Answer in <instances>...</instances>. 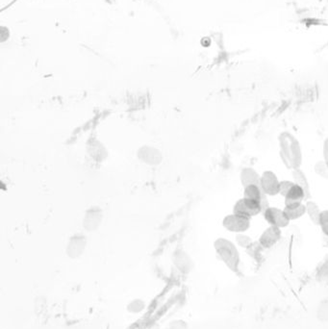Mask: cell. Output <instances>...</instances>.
Segmentation results:
<instances>
[{
	"mask_svg": "<svg viewBox=\"0 0 328 329\" xmlns=\"http://www.w3.org/2000/svg\"><path fill=\"white\" fill-rule=\"evenodd\" d=\"M292 176L294 179V182L298 185L300 188L303 189V191L305 192V199H309L311 198V188H310V184L308 182L307 176L303 170H301L300 168H297L294 169L292 172Z\"/></svg>",
	"mask_w": 328,
	"mask_h": 329,
	"instance_id": "14",
	"label": "cell"
},
{
	"mask_svg": "<svg viewBox=\"0 0 328 329\" xmlns=\"http://www.w3.org/2000/svg\"><path fill=\"white\" fill-rule=\"evenodd\" d=\"M295 185L294 181H290V180H282L280 181L279 184V195L282 196L284 198H286L287 193L289 192L291 188Z\"/></svg>",
	"mask_w": 328,
	"mask_h": 329,
	"instance_id": "23",
	"label": "cell"
},
{
	"mask_svg": "<svg viewBox=\"0 0 328 329\" xmlns=\"http://www.w3.org/2000/svg\"><path fill=\"white\" fill-rule=\"evenodd\" d=\"M285 199L295 200V201H298V202H302L305 199V192H304L302 188H300L298 185L295 183V185L291 188L289 192L287 193Z\"/></svg>",
	"mask_w": 328,
	"mask_h": 329,
	"instance_id": "18",
	"label": "cell"
},
{
	"mask_svg": "<svg viewBox=\"0 0 328 329\" xmlns=\"http://www.w3.org/2000/svg\"><path fill=\"white\" fill-rule=\"evenodd\" d=\"M137 158L146 166L157 167L163 161V153L155 146L144 145L138 148Z\"/></svg>",
	"mask_w": 328,
	"mask_h": 329,
	"instance_id": "3",
	"label": "cell"
},
{
	"mask_svg": "<svg viewBox=\"0 0 328 329\" xmlns=\"http://www.w3.org/2000/svg\"><path fill=\"white\" fill-rule=\"evenodd\" d=\"M264 191H262L261 187L257 185H249L244 188V199H250L253 201L260 202L262 196Z\"/></svg>",
	"mask_w": 328,
	"mask_h": 329,
	"instance_id": "16",
	"label": "cell"
},
{
	"mask_svg": "<svg viewBox=\"0 0 328 329\" xmlns=\"http://www.w3.org/2000/svg\"><path fill=\"white\" fill-rule=\"evenodd\" d=\"M186 323L182 321H175L170 323L169 329H185Z\"/></svg>",
	"mask_w": 328,
	"mask_h": 329,
	"instance_id": "25",
	"label": "cell"
},
{
	"mask_svg": "<svg viewBox=\"0 0 328 329\" xmlns=\"http://www.w3.org/2000/svg\"><path fill=\"white\" fill-rule=\"evenodd\" d=\"M214 248L224 265L233 273H239L241 258L236 245L226 238H218L214 243Z\"/></svg>",
	"mask_w": 328,
	"mask_h": 329,
	"instance_id": "2",
	"label": "cell"
},
{
	"mask_svg": "<svg viewBox=\"0 0 328 329\" xmlns=\"http://www.w3.org/2000/svg\"><path fill=\"white\" fill-rule=\"evenodd\" d=\"M103 211L99 206L90 207L84 215L83 218V227L86 231L93 232L100 228L103 222Z\"/></svg>",
	"mask_w": 328,
	"mask_h": 329,
	"instance_id": "7",
	"label": "cell"
},
{
	"mask_svg": "<svg viewBox=\"0 0 328 329\" xmlns=\"http://www.w3.org/2000/svg\"><path fill=\"white\" fill-rule=\"evenodd\" d=\"M263 214L266 222H268L271 225L279 228H284L288 226L291 222L287 215L285 214L284 210H281L277 207H268Z\"/></svg>",
	"mask_w": 328,
	"mask_h": 329,
	"instance_id": "9",
	"label": "cell"
},
{
	"mask_svg": "<svg viewBox=\"0 0 328 329\" xmlns=\"http://www.w3.org/2000/svg\"><path fill=\"white\" fill-rule=\"evenodd\" d=\"M326 238H327V243H326V244H327V246H328V237H326Z\"/></svg>",
	"mask_w": 328,
	"mask_h": 329,
	"instance_id": "27",
	"label": "cell"
},
{
	"mask_svg": "<svg viewBox=\"0 0 328 329\" xmlns=\"http://www.w3.org/2000/svg\"><path fill=\"white\" fill-rule=\"evenodd\" d=\"M88 245V239L83 234H74L69 238L66 247V253L70 259H78L85 253Z\"/></svg>",
	"mask_w": 328,
	"mask_h": 329,
	"instance_id": "6",
	"label": "cell"
},
{
	"mask_svg": "<svg viewBox=\"0 0 328 329\" xmlns=\"http://www.w3.org/2000/svg\"><path fill=\"white\" fill-rule=\"evenodd\" d=\"M322 153H323V160L327 164L328 166V138L325 139L323 142Z\"/></svg>",
	"mask_w": 328,
	"mask_h": 329,
	"instance_id": "26",
	"label": "cell"
},
{
	"mask_svg": "<svg viewBox=\"0 0 328 329\" xmlns=\"http://www.w3.org/2000/svg\"><path fill=\"white\" fill-rule=\"evenodd\" d=\"M233 213L252 219V217L262 213V208L260 202L242 198L237 200L233 207Z\"/></svg>",
	"mask_w": 328,
	"mask_h": 329,
	"instance_id": "5",
	"label": "cell"
},
{
	"mask_svg": "<svg viewBox=\"0 0 328 329\" xmlns=\"http://www.w3.org/2000/svg\"><path fill=\"white\" fill-rule=\"evenodd\" d=\"M10 29L8 28L7 26L1 25L0 26V43H5L7 42L9 38H10Z\"/></svg>",
	"mask_w": 328,
	"mask_h": 329,
	"instance_id": "24",
	"label": "cell"
},
{
	"mask_svg": "<svg viewBox=\"0 0 328 329\" xmlns=\"http://www.w3.org/2000/svg\"><path fill=\"white\" fill-rule=\"evenodd\" d=\"M145 308V302L142 299H133L127 304V311L130 314L137 315L142 313Z\"/></svg>",
	"mask_w": 328,
	"mask_h": 329,
	"instance_id": "19",
	"label": "cell"
},
{
	"mask_svg": "<svg viewBox=\"0 0 328 329\" xmlns=\"http://www.w3.org/2000/svg\"><path fill=\"white\" fill-rule=\"evenodd\" d=\"M314 170L317 176L328 180V166L324 160L317 162L314 166Z\"/></svg>",
	"mask_w": 328,
	"mask_h": 329,
	"instance_id": "20",
	"label": "cell"
},
{
	"mask_svg": "<svg viewBox=\"0 0 328 329\" xmlns=\"http://www.w3.org/2000/svg\"><path fill=\"white\" fill-rule=\"evenodd\" d=\"M279 184L280 181L274 171L265 170L262 173L260 187L267 196L275 197L279 195Z\"/></svg>",
	"mask_w": 328,
	"mask_h": 329,
	"instance_id": "8",
	"label": "cell"
},
{
	"mask_svg": "<svg viewBox=\"0 0 328 329\" xmlns=\"http://www.w3.org/2000/svg\"><path fill=\"white\" fill-rule=\"evenodd\" d=\"M279 154L284 165L289 169L300 168L302 164V150L301 146L292 133L283 131L278 136Z\"/></svg>",
	"mask_w": 328,
	"mask_h": 329,
	"instance_id": "1",
	"label": "cell"
},
{
	"mask_svg": "<svg viewBox=\"0 0 328 329\" xmlns=\"http://www.w3.org/2000/svg\"><path fill=\"white\" fill-rule=\"evenodd\" d=\"M305 206L306 214L308 215L310 221L313 222L314 224L319 225L321 213L320 206L313 200H308L305 203Z\"/></svg>",
	"mask_w": 328,
	"mask_h": 329,
	"instance_id": "15",
	"label": "cell"
},
{
	"mask_svg": "<svg viewBox=\"0 0 328 329\" xmlns=\"http://www.w3.org/2000/svg\"><path fill=\"white\" fill-rule=\"evenodd\" d=\"M319 226L321 227V231L324 234V236L328 237V210L321 211Z\"/></svg>",
	"mask_w": 328,
	"mask_h": 329,
	"instance_id": "22",
	"label": "cell"
},
{
	"mask_svg": "<svg viewBox=\"0 0 328 329\" xmlns=\"http://www.w3.org/2000/svg\"><path fill=\"white\" fill-rule=\"evenodd\" d=\"M87 153L92 158V160L102 163L105 161L109 156L107 148L97 138H91L86 145Z\"/></svg>",
	"mask_w": 328,
	"mask_h": 329,
	"instance_id": "10",
	"label": "cell"
},
{
	"mask_svg": "<svg viewBox=\"0 0 328 329\" xmlns=\"http://www.w3.org/2000/svg\"><path fill=\"white\" fill-rule=\"evenodd\" d=\"M281 228L274 225L268 226L263 231L259 238V244L263 248H269L276 245L281 239Z\"/></svg>",
	"mask_w": 328,
	"mask_h": 329,
	"instance_id": "11",
	"label": "cell"
},
{
	"mask_svg": "<svg viewBox=\"0 0 328 329\" xmlns=\"http://www.w3.org/2000/svg\"><path fill=\"white\" fill-rule=\"evenodd\" d=\"M172 262L176 268L182 274H189L194 268V263L191 257L182 249H176L172 254Z\"/></svg>",
	"mask_w": 328,
	"mask_h": 329,
	"instance_id": "12",
	"label": "cell"
},
{
	"mask_svg": "<svg viewBox=\"0 0 328 329\" xmlns=\"http://www.w3.org/2000/svg\"><path fill=\"white\" fill-rule=\"evenodd\" d=\"M222 225L233 233H244L250 227V219L237 214L227 215L222 221Z\"/></svg>",
	"mask_w": 328,
	"mask_h": 329,
	"instance_id": "4",
	"label": "cell"
},
{
	"mask_svg": "<svg viewBox=\"0 0 328 329\" xmlns=\"http://www.w3.org/2000/svg\"><path fill=\"white\" fill-rule=\"evenodd\" d=\"M283 210L290 221L298 220L306 214V206L303 203L299 204L298 206L292 207V208L285 207Z\"/></svg>",
	"mask_w": 328,
	"mask_h": 329,
	"instance_id": "17",
	"label": "cell"
},
{
	"mask_svg": "<svg viewBox=\"0 0 328 329\" xmlns=\"http://www.w3.org/2000/svg\"><path fill=\"white\" fill-rule=\"evenodd\" d=\"M240 180L243 187H246L249 185H257L260 186L261 182V176L253 168L246 167L241 170L240 173Z\"/></svg>",
	"mask_w": 328,
	"mask_h": 329,
	"instance_id": "13",
	"label": "cell"
},
{
	"mask_svg": "<svg viewBox=\"0 0 328 329\" xmlns=\"http://www.w3.org/2000/svg\"><path fill=\"white\" fill-rule=\"evenodd\" d=\"M237 245L244 248H248L252 245V239L244 233H237L235 236Z\"/></svg>",
	"mask_w": 328,
	"mask_h": 329,
	"instance_id": "21",
	"label": "cell"
},
{
	"mask_svg": "<svg viewBox=\"0 0 328 329\" xmlns=\"http://www.w3.org/2000/svg\"><path fill=\"white\" fill-rule=\"evenodd\" d=\"M327 1H328V0H327Z\"/></svg>",
	"mask_w": 328,
	"mask_h": 329,
	"instance_id": "28",
	"label": "cell"
}]
</instances>
